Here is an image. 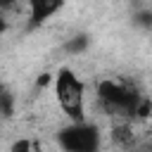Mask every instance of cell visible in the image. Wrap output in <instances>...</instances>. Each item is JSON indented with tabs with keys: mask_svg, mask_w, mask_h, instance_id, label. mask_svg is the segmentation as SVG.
Returning <instances> with one entry per match:
<instances>
[{
	"mask_svg": "<svg viewBox=\"0 0 152 152\" xmlns=\"http://www.w3.org/2000/svg\"><path fill=\"white\" fill-rule=\"evenodd\" d=\"M142 97L145 95H140L135 88H131L126 83H119V81H112V78L100 81L97 88H95L97 107L107 116H114L119 121H133V119H138V107H140Z\"/></svg>",
	"mask_w": 152,
	"mask_h": 152,
	"instance_id": "cell-1",
	"label": "cell"
},
{
	"mask_svg": "<svg viewBox=\"0 0 152 152\" xmlns=\"http://www.w3.org/2000/svg\"><path fill=\"white\" fill-rule=\"evenodd\" d=\"M55 95L62 112L71 121H86V86L83 81L66 66H62L55 76Z\"/></svg>",
	"mask_w": 152,
	"mask_h": 152,
	"instance_id": "cell-2",
	"label": "cell"
},
{
	"mask_svg": "<svg viewBox=\"0 0 152 152\" xmlns=\"http://www.w3.org/2000/svg\"><path fill=\"white\" fill-rule=\"evenodd\" d=\"M64 152H100V131L88 121H71L57 133Z\"/></svg>",
	"mask_w": 152,
	"mask_h": 152,
	"instance_id": "cell-3",
	"label": "cell"
},
{
	"mask_svg": "<svg viewBox=\"0 0 152 152\" xmlns=\"http://www.w3.org/2000/svg\"><path fill=\"white\" fill-rule=\"evenodd\" d=\"M26 2H28V19H31L28 26H38L48 21L64 5V0H26Z\"/></svg>",
	"mask_w": 152,
	"mask_h": 152,
	"instance_id": "cell-4",
	"label": "cell"
},
{
	"mask_svg": "<svg viewBox=\"0 0 152 152\" xmlns=\"http://www.w3.org/2000/svg\"><path fill=\"white\" fill-rule=\"evenodd\" d=\"M112 140H114L116 147L128 150V152L138 145V142H135V135H133V128H131L128 121H119V124L112 128Z\"/></svg>",
	"mask_w": 152,
	"mask_h": 152,
	"instance_id": "cell-5",
	"label": "cell"
},
{
	"mask_svg": "<svg viewBox=\"0 0 152 152\" xmlns=\"http://www.w3.org/2000/svg\"><path fill=\"white\" fill-rule=\"evenodd\" d=\"M86 45H88V38H86V36H78V38H74V40L66 43V50H69V52H78V50H83Z\"/></svg>",
	"mask_w": 152,
	"mask_h": 152,
	"instance_id": "cell-6",
	"label": "cell"
},
{
	"mask_svg": "<svg viewBox=\"0 0 152 152\" xmlns=\"http://www.w3.org/2000/svg\"><path fill=\"white\" fill-rule=\"evenodd\" d=\"M12 152H33V145L28 140H17L12 145Z\"/></svg>",
	"mask_w": 152,
	"mask_h": 152,
	"instance_id": "cell-7",
	"label": "cell"
},
{
	"mask_svg": "<svg viewBox=\"0 0 152 152\" xmlns=\"http://www.w3.org/2000/svg\"><path fill=\"white\" fill-rule=\"evenodd\" d=\"M2 112H5V116H12V95L7 90L2 93Z\"/></svg>",
	"mask_w": 152,
	"mask_h": 152,
	"instance_id": "cell-8",
	"label": "cell"
},
{
	"mask_svg": "<svg viewBox=\"0 0 152 152\" xmlns=\"http://www.w3.org/2000/svg\"><path fill=\"white\" fill-rule=\"evenodd\" d=\"M0 2H2V5H14L17 0H0Z\"/></svg>",
	"mask_w": 152,
	"mask_h": 152,
	"instance_id": "cell-9",
	"label": "cell"
}]
</instances>
